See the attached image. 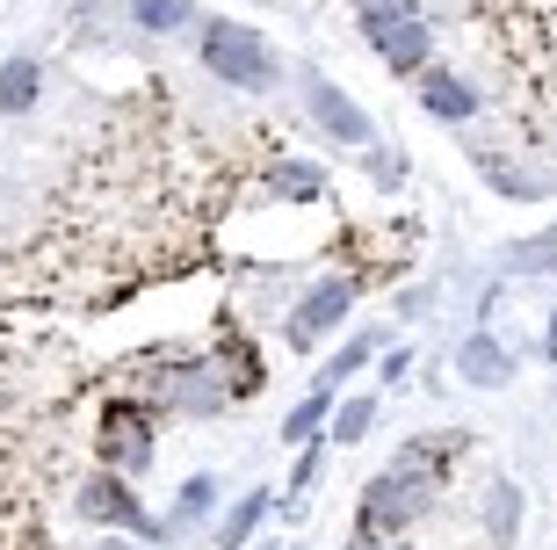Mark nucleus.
<instances>
[{"label":"nucleus","instance_id":"7","mask_svg":"<svg viewBox=\"0 0 557 550\" xmlns=\"http://www.w3.org/2000/svg\"><path fill=\"white\" fill-rule=\"evenodd\" d=\"M420 102H428V117H442V123H463V117L478 109V95H471V81H456V73L428 65V73H420Z\"/></svg>","mask_w":557,"mask_h":550},{"label":"nucleus","instance_id":"6","mask_svg":"<svg viewBox=\"0 0 557 550\" xmlns=\"http://www.w3.org/2000/svg\"><path fill=\"white\" fill-rule=\"evenodd\" d=\"M81 514L87 522H124V529H138V536H160V522L138 508L131 478H116V470H95V478L81 486Z\"/></svg>","mask_w":557,"mask_h":550},{"label":"nucleus","instance_id":"8","mask_svg":"<svg viewBox=\"0 0 557 550\" xmlns=\"http://www.w3.org/2000/svg\"><path fill=\"white\" fill-rule=\"evenodd\" d=\"M456 369H463V377H471V384H507V377H515V363H507V347L493 341V333H471V341L456 347Z\"/></svg>","mask_w":557,"mask_h":550},{"label":"nucleus","instance_id":"15","mask_svg":"<svg viewBox=\"0 0 557 550\" xmlns=\"http://www.w3.org/2000/svg\"><path fill=\"white\" fill-rule=\"evenodd\" d=\"M515 514H521V492L493 486V500H485V536H493V543H515Z\"/></svg>","mask_w":557,"mask_h":550},{"label":"nucleus","instance_id":"22","mask_svg":"<svg viewBox=\"0 0 557 550\" xmlns=\"http://www.w3.org/2000/svg\"><path fill=\"white\" fill-rule=\"evenodd\" d=\"M95 550H131V543H95Z\"/></svg>","mask_w":557,"mask_h":550},{"label":"nucleus","instance_id":"21","mask_svg":"<svg viewBox=\"0 0 557 550\" xmlns=\"http://www.w3.org/2000/svg\"><path fill=\"white\" fill-rule=\"evenodd\" d=\"M348 550H392V543H384V536H355Z\"/></svg>","mask_w":557,"mask_h":550},{"label":"nucleus","instance_id":"12","mask_svg":"<svg viewBox=\"0 0 557 550\" xmlns=\"http://www.w3.org/2000/svg\"><path fill=\"white\" fill-rule=\"evenodd\" d=\"M131 22L152 29V37H166V29H188L196 22V0H131Z\"/></svg>","mask_w":557,"mask_h":550},{"label":"nucleus","instance_id":"18","mask_svg":"<svg viewBox=\"0 0 557 550\" xmlns=\"http://www.w3.org/2000/svg\"><path fill=\"white\" fill-rule=\"evenodd\" d=\"M370 174H376L384 188H398V182H406V167H398V152H384V145H370Z\"/></svg>","mask_w":557,"mask_h":550},{"label":"nucleus","instance_id":"19","mask_svg":"<svg viewBox=\"0 0 557 550\" xmlns=\"http://www.w3.org/2000/svg\"><path fill=\"white\" fill-rule=\"evenodd\" d=\"M311 478H319V449H297V478H289V492H305Z\"/></svg>","mask_w":557,"mask_h":550},{"label":"nucleus","instance_id":"5","mask_svg":"<svg viewBox=\"0 0 557 550\" xmlns=\"http://www.w3.org/2000/svg\"><path fill=\"white\" fill-rule=\"evenodd\" d=\"M355 290H362V283H348V276H326V283L311 290L305 305L289 311V327H283V333H289V347H311L319 333H333V327H341V319L355 311Z\"/></svg>","mask_w":557,"mask_h":550},{"label":"nucleus","instance_id":"13","mask_svg":"<svg viewBox=\"0 0 557 550\" xmlns=\"http://www.w3.org/2000/svg\"><path fill=\"white\" fill-rule=\"evenodd\" d=\"M370 355H376V341H370V333H355L348 347H333V363L319 369V391H341V384L355 377V369H370Z\"/></svg>","mask_w":557,"mask_h":550},{"label":"nucleus","instance_id":"3","mask_svg":"<svg viewBox=\"0 0 557 550\" xmlns=\"http://www.w3.org/2000/svg\"><path fill=\"white\" fill-rule=\"evenodd\" d=\"M145 464H152V413H145L138 399H116V406L102 413V470L138 478Z\"/></svg>","mask_w":557,"mask_h":550},{"label":"nucleus","instance_id":"16","mask_svg":"<svg viewBox=\"0 0 557 550\" xmlns=\"http://www.w3.org/2000/svg\"><path fill=\"white\" fill-rule=\"evenodd\" d=\"M376 420V399H348V406H333V442H362Z\"/></svg>","mask_w":557,"mask_h":550},{"label":"nucleus","instance_id":"4","mask_svg":"<svg viewBox=\"0 0 557 550\" xmlns=\"http://www.w3.org/2000/svg\"><path fill=\"white\" fill-rule=\"evenodd\" d=\"M297 87H305L311 117H319V131H326L333 145H355V152H370V145H376V123L362 117V109H355L348 95H341V87L319 73V65H305V73H297Z\"/></svg>","mask_w":557,"mask_h":550},{"label":"nucleus","instance_id":"1","mask_svg":"<svg viewBox=\"0 0 557 550\" xmlns=\"http://www.w3.org/2000/svg\"><path fill=\"white\" fill-rule=\"evenodd\" d=\"M203 65L218 73V81L247 87V95H261V87H275V51L261 44V29H247V22H203Z\"/></svg>","mask_w":557,"mask_h":550},{"label":"nucleus","instance_id":"20","mask_svg":"<svg viewBox=\"0 0 557 550\" xmlns=\"http://www.w3.org/2000/svg\"><path fill=\"white\" fill-rule=\"evenodd\" d=\"M406 369H413V355H406V347H392V355H384V384H398Z\"/></svg>","mask_w":557,"mask_h":550},{"label":"nucleus","instance_id":"11","mask_svg":"<svg viewBox=\"0 0 557 550\" xmlns=\"http://www.w3.org/2000/svg\"><path fill=\"white\" fill-rule=\"evenodd\" d=\"M269 508H275V492H247V500H239V508L218 522V550H247V543H253V529L269 522Z\"/></svg>","mask_w":557,"mask_h":550},{"label":"nucleus","instance_id":"9","mask_svg":"<svg viewBox=\"0 0 557 550\" xmlns=\"http://www.w3.org/2000/svg\"><path fill=\"white\" fill-rule=\"evenodd\" d=\"M319 428H333V391H311V399H297V406L283 413V442L289 449H311Z\"/></svg>","mask_w":557,"mask_h":550},{"label":"nucleus","instance_id":"14","mask_svg":"<svg viewBox=\"0 0 557 550\" xmlns=\"http://www.w3.org/2000/svg\"><path fill=\"white\" fill-rule=\"evenodd\" d=\"M210 508H218V478H188V486L174 492V529H188V522H203Z\"/></svg>","mask_w":557,"mask_h":550},{"label":"nucleus","instance_id":"10","mask_svg":"<svg viewBox=\"0 0 557 550\" xmlns=\"http://www.w3.org/2000/svg\"><path fill=\"white\" fill-rule=\"evenodd\" d=\"M37 87H44V65L37 59H8V65H0V117L37 109Z\"/></svg>","mask_w":557,"mask_h":550},{"label":"nucleus","instance_id":"2","mask_svg":"<svg viewBox=\"0 0 557 550\" xmlns=\"http://www.w3.org/2000/svg\"><path fill=\"white\" fill-rule=\"evenodd\" d=\"M355 22L384 51L392 73H420L428 65V22L413 15V0H355Z\"/></svg>","mask_w":557,"mask_h":550},{"label":"nucleus","instance_id":"17","mask_svg":"<svg viewBox=\"0 0 557 550\" xmlns=\"http://www.w3.org/2000/svg\"><path fill=\"white\" fill-rule=\"evenodd\" d=\"M275 188H283V196H319V188H326V174H319V167H305V160H283V167H275Z\"/></svg>","mask_w":557,"mask_h":550}]
</instances>
